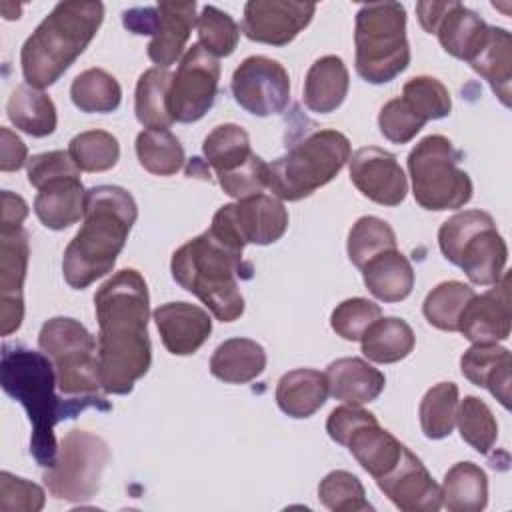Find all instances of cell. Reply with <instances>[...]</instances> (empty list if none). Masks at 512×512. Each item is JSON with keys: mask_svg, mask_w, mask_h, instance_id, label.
I'll return each mask as SVG.
<instances>
[{"mask_svg": "<svg viewBox=\"0 0 512 512\" xmlns=\"http://www.w3.org/2000/svg\"><path fill=\"white\" fill-rule=\"evenodd\" d=\"M98 320V370L106 394H128L152 362L148 336L150 296L142 274L124 268L94 294Z\"/></svg>", "mask_w": 512, "mask_h": 512, "instance_id": "cell-1", "label": "cell"}, {"mask_svg": "<svg viewBox=\"0 0 512 512\" xmlns=\"http://www.w3.org/2000/svg\"><path fill=\"white\" fill-rule=\"evenodd\" d=\"M0 382L8 396L18 400L32 424L30 452L38 466L52 468L58 460V444L54 426L60 420L74 418L88 406L110 410L104 396H80L60 400L56 396V370L52 360L36 350L4 344L0 360Z\"/></svg>", "mask_w": 512, "mask_h": 512, "instance_id": "cell-2", "label": "cell"}, {"mask_svg": "<svg viewBox=\"0 0 512 512\" xmlns=\"http://www.w3.org/2000/svg\"><path fill=\"white\" fill-rule=\"evenodd\" d=\"M138 218L132 194L120 186H94L86 190L84 224L64 250L62 274L70 288L84 290L106 276Z\"/></svg>", "mask_w": 512, "mask_h": 512, "instance_id": "cell-3", "label": "cell"}, {"mask_svg": "<svg viewBox=\"0 0 512 512\" xmlns=\"http://www.w3.org/2000/svg\"><path fill=\"white\" fill-rule=\"evenodd\" d=\"M104 20L102 2H58L36 26L20 50L22 74L28 86H52L86 50Z\"/></svg>", "mask_w": 512, "mask_h": 512, "instance_id": "cell-4", "label": "cell"}, {"mask_svg": "<svg viewBox=\"0 0 512 512\" xmlns=\"http://www.w3.org/2000/svg\"><path fill=\"white\" fill-rule=\"evenodd\" d=\"M242 252L206 230L172 254V278L202 300L216 320L234 322L244 312L238 274L250 272V264L242 262Z\"/></svg>", "mask_w": 512, "mask_h": 512, "instance_id": "cell-5", "label": "cell"}, {"mask_svg": "<svg viewBox=\"0 0 512 512\" xmlns=\"http://www.w3.org/2000/svg\"><path fill=\"white\" fill-rule=\"evenodd\" d=\"M350 160V140L338 130H316L268 164V190L280 200H302L326 186Z\"/></svg>", "mask_w": 512, "mask_h": 512, "instance_id": "cell-6", "label": "cell"}, {"mask_svg": "<svg viewBox=\"0 0 512 512\" xmlns=\"http://www.w3.org/2000/svg\"><path fill=\"white\" fill-rule=\"evenodd\" d=\"M356 72L370 84H386L410 64L406 8L400 2H370L356 12Z\"/></svg>", "mask_w": 512, "mask_h": 512, "instance_id": "cell-7", "label": "cell"}, {"mask_svg": "<svg viewBox=\"0 0 512 512\" xmlns=\"http://www.w3.org/2000/svg\"><path fill=\"white\" fill-rule=\"evenodd\" d=\"M438 246L448 262L460 266L478 286L496 284L506 272L508 246L484 210H464L450 216L438 230Z\"/></svg>", "mask_w": 512, "mask_h": 512, "instance_id": "cell-8", "label": "cell"}, {"mask_svg": "<svg viewBox=\"0 0 512 512\" xmlns=\"http://www.w3.org/2000/svg\"><path fill=\"white\" fill-rule=\"evenodd\" d=\"M460 154L442 134L422 138L408 154L414 200L426 210H456L470 202L472 180L458 168Z\"/></svg>", "mask_w": 512, "mask_h": 512, "instance_id": "cell-9", "label": "cell"}, {"mask_svg": "<svg viewBox=\"0 0 512 512\" xmlns=\"http://www.w3.org/2000/svg\"><path fill=\"white\" fill-rule=\"evenodd\" d=\"M40 350L52 360L58 388L68 396H102L94 336L74 318L56 316L42 324Z\"/></svg>", "mask_w": 512, "mask_h": 512, "instance_id": "cell-10", "label": "cell"}, {"mask_svg": "<svg viewBox=\"0 0 512 512\" xmlns=\"http://www.w3.org/2000/svg\"><path fill=\"white\" fill-rule=\"evenodd\" d=\"M110 458L108 444L86 430H70L60 442L58 460L42 476L48 492L66 502H88L100 490Z\"/></svg>", "mask_w": 512, "mask_h": 512, "instance_id": "cell-11", "label": "cell"}, {"mask_svg": "<svg viewBox=\"0 0 512 512\" xmlns=\"http://www.w3.org/2000/svg\"><path fill=\"white\" fill-rule=\"evenodd\" d=\"M286 228L288 210L282 200L270 194H256L218 208L208 230L218 240L244 250L246 244L266 246L280 240Z\"/></svg>", "mask_w": 512, "mask_h": 512, "instance_id": "cell-12", "label": "cell"}, {"mask_svg": "<svg viewBox=\"0 0 512 512\" xmlns=\"http://www.w3.org/2000/svg\"><path fill=\"white\" fill-rule=\"evenodd\" d=\"M220 82V62L198 42L182 56L168 90V108L174 122H196L214 104Z\"/></svg>", "mask_w": 512, "mask_h": 512, "instance_id": "cell-13", "label": "cell"}, {"mask_svg": "<svg viewBox=\"0 0 512 512\" xmlns=\"http://www.w3.org/2000/svg\"><path fill=\"white\" fill-rule=\"evenodd\" d=\"M234 100L254 116L284 112L290 100L286 68L268 56H248L232 74Z\"/></svg>", "mask_w": 512, "mask_h": 512, "instance_id": "cell-14", "label": "cell"}, {"mask_svg": "<svg viewBox=\"0 0 512 512\" xmlns=\"http://www.w3.org/2000/svg\"><path fill=\"white\" fill-rule=\"evenodd\" d=\"M28 232L22 224L0 222V332L10 336L22 326V286L28 268Z\"/></svg>", "mask_w": 512, "mask_h": 512, "instance_id": "cell-15", "label": "cell"}, {"mask_svg": "<svg viewBox=\"0 0 512 512\" xmlns=\"http://www.w3.org/2000/svg\"><path fill=\"white\" fill-rule=\"evenodd\" d=\"M314 12V2L250 0L244 6L242 32L254 42L286 46L310 24Z\"/></svg>", "mask_w": 512, "mask_h": 512, "instance_id": "cell-16", "label": "cell"}, {"mask_svg": "<svg viewBox=\"0 0 512 512\" xmlns=\"http://www.w3.org/2000/svg\"><path fill=\"white\" fill-rule=\"evenodd\" d=\"M350 180L372 202L398 206L408 192V180L396 156L378 146H364L352 154Z\"/></svg>", "mask_w": 512, "mask_h": 512, "instance_id": "cell-17", "label": "cell"}, {"mask_svg": "<svg viewBox=\"0 0 512 512\" xmlns=\"http://www.w3.org/2000/svg\"><path fill=\"white\" fill-rule=\"evenodd\" d=\"M378 488L404 512H436L442 508V488L422 460L406 446L396 466L376 478Z\"/></svg>", "mask_w": 512, "mask_h": 512, "instance_id": "cell-18", "label": "cell"}, {"mask_svg": "<svg viewBox=\"0 0 512 512\" xmlns=\"http://www.w3.org/2000/svg\"><path fill=\"white\" fill-rule=\"evenodd\" d=\"M484 294H474L458 318V332L472 344H496L510 336V272Z\"/></svg>", "mask_w": 512, "mask_h": 512, "instance_id": "cell-19", "label": "cell"}, {"mask_svg": "<svg viewBox=\"0 0 512 512\" xmlns=\"http://www.w3.org/2000/svg\"><path fill=\"white\" fill-rule=\"evenodd\" d=\"M162 344L174 356L194 354L210 336L212 320L206 310L188 302H168L154 310Z\"/></svg>", "mask_w": 512, "mask_h": 512, "instance_id": "cell-20", "label": "cell"}, {"mask_svg": "<svg viewBox=\"0 0 512 512\" xmlns=\"http://www.w3.org/2000/svg\"><path fill=\"white\" fill-rule=\"evenodd\" d=\"M156 12V24L146 52L158 68H170L182 56L196 24V2L162 0L156 4Z\"/></svg>", "mask_w": 512, "mask_h": 512, "instance_id": "cell-21", "label": "cell"}, {"mask_svg": "<svg viewBox=\"0 0 512 512\" xmlns=\"http://www.w3.org/2000/svg\"><path fill=\"white\" fill-rule=\"evenodd\" d=\"M86 190L80 172L64 174L46 180L34 198L38 220L50 230H64L84 218Z\"/></svg>", "mask_w": 512, "mask_h": 512, "instance_id": "cell-22", "label": "cell"}, {"mask_svg": "<svg viewBox=\"0 0 512 512\" xmlns=\"http://www.w3.org/2000/svg\"><path fill=\"white\" fill-rule=\"evenodd\" d=\"M324 374L328 380V394L352 406L376 400L386 386L384 374L356 356L330 362Z\"/></svg>", "mask_w": 512, "mask_h": 512, "instance_id": "cell-23", "label": "cell"}, {"mask_svg": "<svg viewBox=\"0 0 512 512\" xmlns=\"http://www.w3.org/2000/svg\"><path fill=\"white\" fill-rule=\"evenodd\" d=\"M462 374L490 394L504 406H510V372L512 356L508 348L498 344H472L460 358Z\"/></svg>", "mask_w": 512, "mask_h": 512, "instance_id": "cell-24", "label": "cell"}, {"mask_svg": "<svg viewBox=\"0 0 512 512\" xmlns=\"http://www.w3.org/2000/svg\"><path fill=\"white\" fill-rule=\"evenodd\" d=\"M350 454L358 460V464L376 478L390 472L402 456L404 444H400L388 430H384L376 416L356 426L344 440Z\"/></svg>", "mask_w": 512, "mask_h": 512, "instance_id": "cell-25", "label": "cell"}, {"mask_svg": "<svg viewBox=\"0 0 512 512\" xmlns=\"http://www.w3.org/2000/svg\"><path fill=\"white\" fill-rule=\"evenodd\" d=\"M488 30L490 26L474 10L452 0L434 34L448 54L470 62L486 44Z\"/></svg>", "mask_w": 512, "mask_h": 512, "instance_id": "cell-26", "label": "cell"}, {"mask_svg": "<svg viewBox=\"0 0 512 512\" xmlns=\"http://www.w3.org/2000/svg\"><path fill=\"white\" fill-rule=\"evenodd\" d=\"M350 86L348 68L340 56L318 58L304 78V104L310 112L330 114L346 98Z\"/></svg>", "mask_w": 512, "mask_h": 512, "instance_id": "cell-27", "label": "cell"}, {"mask_svg": "<svg viewBox=\"0 0 512 512\" xmlns=\"http://www.w3.org/2000/svg\"><path fill=\"white\" fill-rule=\"evenodd\" d=\"M326 396V374L312 368L290 370L276 384V404L290 418H310L324 406Z\"/></svg>", "mask_w": 512, "mask_h": 512, "instance_id": "cell-28", "label": "cell"}, {"mask_svg": "<svg viewBox=\"0 0 512 512\" xmlns=\"http://www.w3.org/2000/svg\"><path fill=\"white\" fill-rule=\"evenodd\" d=\"M360 270L370 294L382 302H400L414 288L412 264L398 248L374 256Z\"/></svg>", "mask_w": 512, "mask_h": 512, "instance_id": "cell-29", "label": "cell"}, {"mask_svg": "<svg viewBox=\"0 0 512 512\" xmlns=\"http://www.w3.org/2000/svg\"><path fill=\"white\" fill-rule=\"evenodd\" d=\"M266 368L264 348L250 338L224 340L210 358V372L228 384H246Z\"/></svg>", "mask_w": 512, "mask_h": 512, "instance_id": "cell-30", "label": "cell"}, {"mask_svg": "<svg viewBox=\"0 0 512 512\" xmlns=\"http://www.w3.org/2000/svg\"><path fill=\"white\" fill-rule=\"evenodd\" d=\"M494 90L504 106H510V82H512V38L504 28L490 26L486 44L468 62Z\"/></svg>", "mask_w": 512, "mask_h": 512, "instance_id": "cell-31", "label": "cell"}, {"mask_svg": "<svg viewBox=\"0 0 512 512\" xmlns=\"http://www.w3.org/2000/svg\"><path fill=\"white\" fill-rule=\"evenodd\" d=\"M6 114L10 118V122L34 136V138H42L48 136L56 130V106L52 102V98L48 94H44L38 88H32L28 84L18 86L6 104Z\"/></svg>", "mask_w": 512, "mask_h": 512, "instance_id": "cell-32", "label": "cell"}, {"mask_svg": "<svg viewBox=\"0 0 512 512\" xmlns=\"http://www.w3.org/2000/svg\"><path fill=\"white\" fill-rule=\"evenodd\" d=\"M442 488V506L450 512H480L488 504V476L474 462L454 464Z\"/></svg>", "mask_w": 512, "mask_h": 512, "instance_id": "cell-33", "label": "cell"}, {"mask_svg": "<svg viewBox=\"0 0 512 512\" xmlns=\"http://www.w3.org/2000/svg\"><path fill=\"white\" fill-rule=\"evenodd\" d=\"M362 354L376 364L404 360L416 344V336L402 318H378L362 336Z\"/></svg>", "mask_w": 512, "mask_h": 512, "instance_id": "cell-34", "label": "cell"}, {"mask_svg": "<svg viewBox=\"0 0 512 512\" xmlns=\"http://www.w3.org/2000/svg\"><path fill=\"white\" fill-rule=\"evenodd\" d=\"M202 154L206 158V164L216 172V176L238 170L254 156L250 148V136L238 124L216 126L204 138Z\"/></svg>", "mask_w": 512, "mask_h": 512, "instance_id": "cell-35", "label": "cell"}, {"mask_svg": "<svg viewBox=\"0 0 512 512\" xmlns=\"http://www.w3.org/2000/svg\"><path fill=\"white\" fill-rule=\"evenodd\" d=\"M172 74L168 68H148L140 74L134 96V112L144 128H168L174 118L168 108Z\"/></svg>", "mask_w": 512, "mask_h": 512, "instance_id": "cell-36", "label": "cell"}, {"mask_svg": "<svg viewBox=\"0 0 512 512\" xmlns=\"http://www.w3.org/2000/svg\"><path fill=\"white\" fill-rule=\"evenodd\" d=\"M136 156L140 166L156 176L176 174L184 162V148L168 128H146L136 136Z\"/></svg>", "mask_w": 512, "mask_h": 512, "instance_id": "cell-37", "label": "cell"}, {"mask_svg": "<svg viewBox=\"0 0 512 512\" xmlns=\"http://www.w3.org/2000/svg\"><path fill=\"white\" fill-rule=\"evenodd\" d=\"M70 98L80 112H114L122 100L118 80L102 68H88L80 72L70 86Z\"/></svg>", "mask_w": 512, "mask_h": 512, "instance_id": "cell-38", "label": "cell"}, {"mask_svg": "<svg viewBox=\"0 0 512 512\" xmlns=\"http://www.w3.org/2000/svg\"><path fill=\"white\" fill-rule=\"evenodd\" d=\"M458 410V386L454 382H440L432 386L418 408L420 426L426 438L440 440L450 436L456 424Z\"/></svg>", "mask_w": 512, "mask_h": 512, "instance_id": "cell-39", "label": "cell"}, {"mask_svg": "<svg viewBox=\"0 0 512 512\" xmlns=\"http://www.w3.org/2000/svg\"><path fill=\"white\" fill-rule=\"evenodd\" d=\"M474 288L464 282L448 280L432 288L422 304L426 320L444 332H458V318L474 296Z\"/></svg>", "mask_w": 512, "mask_h": 512, "instance_id": "cell-40", "label": "cell"}, {"mask_svg": "<svg viewBox=\"0 0 512 512\" xmlns=\"http://www.w3.org/2000/svg\"><path fill=\"white\" fill-rule=\"evenodd\" d=\"M348 258L356 268H362L374 256L396 250V234L388 222L376 216L358 218L348 232Z\"/></svg>", "mask_w": 512, "mask_h": 512, "instance_id": "cell-41", "label": "cell"}, {"mask_svg": "<svg viewBox=\"0 0 512 512\" xmlns=\"http://www.w3.org/2000/svg\"><path fill=\"white\" fill-rule=\"evenodd\" d=\"M68 154L78 170L106 172L116 166L120 158V144L116 136L106 130H86L70 140Z\"/></svg>", "mask_w": 512, "mask_h": 512, "instance_id": "cell-42", "label": "cell"}, {"mask_svg": "<svg viewBox=\"0 0 512 512\" xmlns=\"http://www.w3.org/2000/svg\"><path fill=\"white\" fill-rule=\"evenodd\" d=\"M456 424L462 440L470 444L476 452L488 454L490 448L496 444V438H498L496 418L488 408V404L482 402L480 398L466 396L462 402H458Z\"/></svg>", "mask_w": 512, "mask_h": 512, "instance_id": "cell-43", "label": "cell"}, {"mask_svg": "<svg viewBox=\"0 0 512 512\" xmlns=\"http://www.w3.org/2000/svg\"><path fill=\"white\" fill-rule=\"evenodd\" d=\"M196 30H198V44L216 58L230 56L240 38V28L234 18L220 8L206 4L200 14L196 16Z\"/></svg>", "mask_w": 512, "mask_h": 512, "instance_id": "cell-44", "label": "cell"}, {"mask_svg": "<svg viewBox=\"0 0 512 512\" xmlns=\"http://www.w3.org/2000/svg\"><path fill=\"white\" fill-rule=\"evenodd\" d=\"M320 502L332 512H366L372 504L366 500L362 482L346 470L326 474L318 484Z\"/></svg>", "mask_w": 512, "mask_h": 512, "instance_id": "cell-45", "label": "cell"}, {"mask_svg": "<svg viewBox=\"0 0 512 512\" xmlns=\"http://www.w3.org/2000/svg\"><path fill=\"white\" fill-rule=\"evenodd\" d=\"M402 98L422 120L446 118L452 110L448 88L432 76H414L402 88Z\"/></svg>", "mask_w": 512, "mask_h": 512, "instance_id": "cell-46", "label": "cell"}, {"mask_svg": "<svg viewBox=\"0 0 512 512\" xmlns=\"http://www.w3.org/2000/svg\"><path fill=\"white\" fill-rule=\"evenodd\" d=\"M382 318V308L366 298H348L340 302L330 316L332 330L350 342L362 340L366 330Z\"/></svg>", "mask_w": 512, "mask_h": 512, "instance_id": "cell-47", "label": "cell"}, {"mask_svg": "<svg viewBox=\"0 0 512 512\" xmlns=\"http://www.w3.org/2000/svg\"><path fill=\"white\" fill-rule=\"evenodd\" d=\"M424 124L426 120H422L402 96L386 102L378 114V128L382 136L394 144L410 142L424 128Z\"/></svg>", "mask_w": 512, "mask_h": 512, "instance_id": "cell-48", "label": "cell"}, {"mask_svg": "<svg viewBox=\"0 0 512 512\" xmlns=\"http://www.w3.org/2000/svg\"><path fill=\"white\" fill-rule=\"evenodd\" d=\"M44 490L10 472H0V510L2 512H38L44 508Z\"/></svg>", "mask_w": 512, "mask_h": 512, "instance_id": "cell-49", "label": "cell"}, {"mask_svg": "<svg viewBox=\"0 0 512 512\" xmlns=\"http://www.w3.org/2000/svg\"><path fill=\"white\" fill-rule=\"evenodd\" d=\"M266 178H268V162H264L260 156L254 154L238 170L218 176V184L228 196L236 200H244L256 194H262V190L268 188Z\"/></svg>", "mask_w": 512, "mask_h": 512, "instance_id": "cell-50", "label": "cell"}, {"mask_svg": "<svg viewBox=\"0 0 512 512\" xmlns=\"http://www.w3.org/2000/svg\"><path fill=\"white\" fill-rule=\"evenodd\" d=\"M26 172H28V182L38 190L46 180L80 172L78 166L72 162L70 154L64 150H52V152H42L26 162Z\"/></svg>", "mask_w": 512, "mask_h": 512, "instance_id": "cell-51", "label": "cell"}, {"mask_svg": "<svg viewBox=\"0 0 512 512\" xmlns=\"http://www.w3.org/2000/svg\"><path fill=\"white\" fill-rule=\"evenodd\" d=\"M0 170L2 172H16L28 162L26 144L10 130L0 128Z\"/></svg>", "mask_w": 512, "mask_h": 512, "instance_id": "cell-52", "label": "cell"}, {"mask_svg": "<svg viewBox=\"0 0 512 512\" xmlns=\"http://www.w3.org/2000/svg\"><path fill=\"white\" fill-rule=\"evenodd\" d=\"M156 6H146V8H132V10H126L122 14V24L134 32V34H150L152 36V30H154V24H156Z\"/></svg>", "mask_w": 512, "mask_h": 512, "instance_id": "cell-53", "label": "cell"}, {"mask_svg": "<svg viewBox=\"0 0 512 512\" xmlns=\"http://www.w3.org/2000/svg\"><path fill=\"white\" fill-rule=\"evenodd\" d=\"M450 2L452 0H448V2H430V0H424V2H418L416 4V14H418V22H420V26L426 30V32H430V34H434L436 32V26L440 24V20H442V16L446 14V10L450 8Z\"/></svg>", "mask_w": 512, "mask_h": 512, "instance_id": "cell-54", "label": "cell"}, {"mask_svg": "<svg viewBox=\"0 0 512 512\" xmlns=\"http://www.w3.org/2000/svg\"><path fill=\"white\" fill-rule=\"evenodd\" d=\"M26 216H28V204L24 202V198L10 192V190H4L2 192V220L0 222L22 224Z\"/></svg>", "mask_w": 512, "mask_h": 512, "instance_id": "cell-55", "label": "cell"}]
</instances>
